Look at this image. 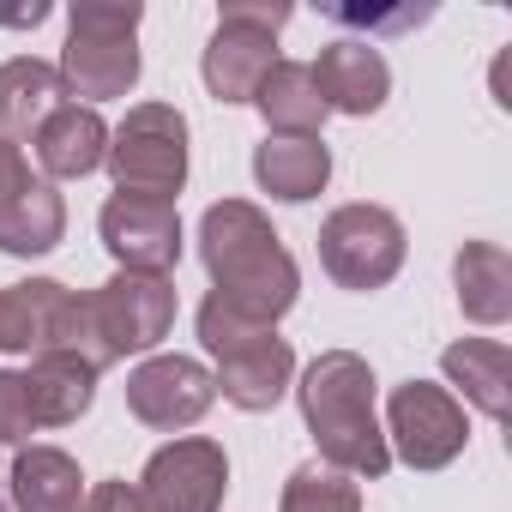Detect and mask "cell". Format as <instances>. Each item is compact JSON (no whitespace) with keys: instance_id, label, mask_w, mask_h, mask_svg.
Instances as JSON below:
<instances>
[{"instance_id":"52a82bcc","label":"cell","mask_w":512,"mask_h":512,"mask_svg":"<svg viewBox=\"0 0 512 512\" xmlns=\"http://www.w3.org/2000/svg\"><path fill=\"white\" fill-rule=\"evenodd\" d=\"M115 193H139V199H169L187 187V115L175 103H139L127 109V121L109 133L103 151Z\"/></svg>"},{"instance_id":"7402d4cb","label":"cell","mask_w":512,"mask_h":512,"mask_svg":"<svg viewBox=\"0 0 512 512\" xmlns=\"http://www.w3.org/2000/svg\"><path fill=\"white\" fill-rule=\"evenodd\" d=\"M253 181H260L272 199H284V205H302V199L326 193L332 151L320 139H272L266 133V145L253 151Z\"/></svg>"},{"instance_id":"44dd1931","label":"cell","mask_w":512,"mask_h":512,"mask_svg":"<svg viewBox=\"0 0 512 512\" xmlns=\"http://www.w3.org/2000/svg\"><path fill=\"white\" fill-rule=\"evenodd\" d=\"M7 488L19 512H79L85 506V476L61 446H25L13 458Z\"/></svg>"},{"instance_id":"3957f363","label":"cell","mask_w":512,"mask_h":512,"mask_svg":"<svg viewBox=\"0 0 512 512\" xmlns=\"http://www.w3.org/2000/svg\"><path fill=\"white\" fill-rule=\"evenodd\" d=\"M296 392H302V422L320 446V464L344 476H368V482L392 470V446L374 416V368L356 350L314 356Z\"/></svg>"},{"instance_id":"8992f818","label":"cell","mask_w":512,"mask_h":512,"mask_svg":"<svg viewBox=\"0 0 512 512\" xmlns=\"http://www.w3.org/2000/svg\"><path fill=\"white\" fill-rule=\"evenodd\" d=\"M296 19V7L284 0H223L217 7V31L205 43V91L217 103H253L260 79L278 67V31Z\"/></svg>"},{"instance_id":"484cf974","label":"cell","mask_w":512,"mask_h":512,"mask_svg":"<svg viewBox=\"0 0 512 512\" xmlns=\"http://www.w3.org/2000/svg\"><path fill=\"white\" fill-rule=\"evenodd\" d=\"M79 512H139V494H133V482H97Z\"/></svg>"},{"instance_id":"ffe728a7","label":"cell","mask_w":512,"mask_h":512,"mask_svg":"<svg viewBox=\"0 0 512 512\" xmlns=\"http://www.w3.org/2000/svg\"><path fill=\"white\" fill-rule=\"evenodd\" d=\"M253 109L266 115L272 139H320L326 127V103H320V85L302 61H278L260 91H253Z\"/></svg>"},{"instance_id":"d4e9b609","label":"cell","mask_w":512,"mask_h":512,"mask_svg":"<svg viewBox=\"0 0 512 512\" xmlns=\"http://www.w3.org/2000/svg\"><path fill=\"white\" fill-rule=\"evenodd\" d=\"M31 434H37V416H31L25 380L19 374H0V446H25Z\"/></svg>"},{"instance_id":"6da1fadb","label":"cell","mask_w":512,"mask_h":512,"mask_svg":"<svg viewBox=\"0 0 512 512\" xmlns=\"http://www.w3.org/2000/svg\"><path fill=\"white\" fill-rule=\"evenodd\" d=\"M199 260L211 272V296H223L247 320L278 326L302 296V272L290 260L284 235L247 199H217L199 217Z\"/></svg>"},{"instance_id":"7a4b0ae2","label":"cell","mask_w":512,"mask_h":512,"mask_svg":"<svg viewBox=\"0 0 512 512\" xmlns=\"http://www.w3.org/2000/svg\"><path fill=\"white\" fill-rule=\"evenodd\" d=\"M169 326H175V284L145 278V272H115L103 290L67 296L49 350H67L103 374L139 350H157L169 338Z\"/></svg>"},{"instance_id":"5bb4252c","label":"cell","mask_w":512,"mask_h":512,"mask_svg":"<svg viewBox=\"0 0 512 512\" xmlns=\"http://www.w3.org/2000/svg\"><path fill=\"white\" fill-rule=\"evenodd\" d=\"M308 73H314V85H320L326 115H332V109H338V115H374V109H386V97H392V67H386V55H380L374 43H362V37L326 43Z\"/></svg>"},{"instance_id":"e0dca14e","label":"cell","mask_w":512,"mask_h":512,"mask_svg":"<svg viewBox=\"0 0 512 512\" xmlns=\"http://www.w3.org/2000/svg\"><path fill=\"white\" fill-rule=\"evenodd\" d=\"M67 85H61V67L37 61V55H13L0 67V139L19 145V139H37V127L61 109Z\"/></svg>"},{"instance_id":"8fae6325","label":"cell","mask_w":512,"mask_h":512,"mask_svg":"<svg viewBox=\"0 0 512 512\" xmlns=\"http://www.w3.org/2000/svg\"><path fill=\"white\" fill-rule=\"evenodd\" d=\"M67 235V199L31 175L25 151L0 139V253H19V260H37Z\"/></svg>"},{"instance_id":"5b68a950","label":"cell","mask_w":512,"mask_h":512,"mask_svg":"<svg viewBox=\"0 0 512 512\" xmlns=\"http://www.w3.org/2000/svg\"><path fill=\"white\" fill-rule=\"evenodd\" d=\"M139 19L145 7H73L67 13V49H61V85L67 97L109 103L139 85Z\"/></svg>"},{"instance_id":"2e32d148","label":"cell","mask_w":512,"mask_h":512,"mask_svg":"<svg viewBox=\"0 0 512 512\" xmlns=\"http://www.w3.org/2000/svg\"><path fill=\"white\" fill-rule=\"evenodd\" d=\"M19 380H25V398H31L37 428H67L97 398V368L79 362V356H67V350H37L31 374H19Z\"/></svg>"},{"instance_id":"cb8c5ba5","label":"cell","mask_w":512,"mask_h":512,"mask_svg":"<svg viewBox=\"0 0 512 512\" xmlns=\"http://www.w3.org/2000/svg\"><path fill=\"white\" fill-rule=\"evenodd\" d=\"M278 512H362V482H350L332 464H302L290 470Z\"/></svg>"},{"instance_id":"4316f807","label":"cell","mask_w":512,"mask_h":512,"mask_svg":"<svg viewBox=\"0 0 512 512\" xmlns=\"http://www.w3.org/2000/svg\"><path fill=\"white\" fill-rule=\"evenodd\" d=\"M0 512H7V506H0Z\"/></svg>"},{"instance_id":"603a6c76","label":"cell","mask_w":512,"mask_h":512,"mask_svg":"<svg viewBox=\"0 0 512 512\" xmlns=\"http://www.w3.org/2000/svg\"><path fill=\"white\" fill-rule=\"evenodd\" d=\"M446 380L488 416V422H506V386H512V356L500 338H464L440 356Z\"/></svg>"},{"instance_id":"9c48e42d","label":"cell","mask_w":512,"mask_h":512,"mask_svg":"<svg viewBox=\"0 0 512 512\" xmlns=\"http://www.w3.org/2000/svg\"><path fill=\"white\" fill-rule=\"evenodd\" d=\"M229 488V458L217 440L187 434L151 452L145 476H139V512H217Z\"/></svg>"},{"instance_id":"4fadbf2b","label":"cell","mask_w":512,"mask_h":512,"mask_svg":"<svg viewBox=\"0 0 512 512\" xmlns=\"http://www.w3.org/2000/svg\"><path fill=\"white\" fill-rule=\"evenodd\" d=\"M211 404H217V380L193 356H151L127 374V410L157 434L193 428Z\"/></svg>"},{"instance_id":"d6986e66","label":"cell","mask_w":512,"mask_h":512,"mask_svg":"<svg viewBox=\"0 0 512 512\" xmlns=\"http://www.w3.org/2000/svg\"><path fill=\"white\" fill-rule=\"evenodd\" d=\"M452 284H458L464 320H476V326L512 320V260L500 241H464L452 260Z\"/></svg>"},{"instance_id":"30bf717a","label":"cell","mask_w":512,"mask_h":512,"mask_svg":"<svg viewBox=\"0 0 512 512\" xmlns=\"http://www.w3.org/2000/svg\"><path fill=\"white\" fill-rule=\"evenodd\" d=\"M386 446H398V458L410 470H446L464 440H470V422H464V404L446 392V386H428V380H404L386 404Z\"/></svg>"},{"instance_id":"277c9868","label":"cell","mask_w":512,"mask_h":512,"mask_svg":"<svg viewBox=\"0 0 512 512\" xmlns=\"http://www.w3.org/2000/svg\"><path fill=\"white\" fill-rule=\"evenodd\" d=\"M199 344L217 356V392L247 410V416H260L272 410L284 392H290V374H296V350L278 338V326L266 320H247L241 308H229L223 296H205L199 302Z\"/></svg>"},{"instance_id":"7c38bea8","label":"cell","mask_w":512,"mask_h":512,"mask_svg":"<svg viewBox=\"0 0 512 512\" xmlns=\"http://www.w3.org/2000/svg\"><path fill=\"white\" fill-rule=\"evenodd\" d=\"M103 247L115 253L121 272H145V278H169L181 260V217L169 199H139V193H115L97 217Z\"/></svg>"},{"instance_id":"9a60e30c","label":"cell","mask_w":512,"mask_h":512,"mask_svg":"<svg viewBox=\"0 0 512 512\" xmlns=\"http://www.w3.org/2000/svg\"><path fill=\"white\" fill-rule=\"evenodd\" d=\"M103 151H109V127L97 109L85 103H61L43 127H37V163L43 175L55 181H85L91 169H103Z\"/></svg>"},{"instance_id":"ba28073f","label":"cell","mask_w":512,"mask_h":512,"mask_svg":"<svg viewBox=\"0 0 512 512\" xmlns=\"http://www.w3.org/2000/svg\"><path fill=\"white\" fill-rule=\"evenodd\" d=\"M404 223L386 205H338L320 223V266L338 290H386L404 272Z\"/></svg>"},{"instance_id":"ac0fdd59","label":"cell","mask_w":512,"mask_h":512,"mask_svg":"<svg viewBox=\"0 0 512 512\" xmlns=\"http://www.w3.org/2000/svg\"><path fill=\"white\" fill-rule=\"evenodd\" d=\"M67 284L55 278H25L0 290V356H37L55 338V320L67 308Z\"/></svg>"}]
</instances>
